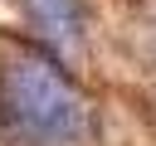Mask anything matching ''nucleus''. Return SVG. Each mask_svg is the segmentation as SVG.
Wrapping results in <instances>:
<instances>
[{"instance_id": "nucleus-1", "label": "nucleus", "mask_w": 156, "mask_h": 146, "mask_svg": "<svg viewBox=\"0 0 156 146\" xmlns=\"http://www.w3.org/2000/svg\"><path fill=\"white\" fill-rule=\"evenodd\" d=\"M0 122L20 146H78L93 127L88 97L44 44H0Z\"/></svg>"}, {"instance_id": "nucleus-2", "label": "nucleus", "mask_w": 156, "mask_h": 146, "mask_svg": "<svg viewBox=\"0 0 156 146\" xmlns=\"http://www.w3.org/2000/svg\"><path fill=\"white\" fill-rule=\"evenodd\" d=\"M24 15L34 24V34L49 49H78L83 39V0H24Z\"/></svg>"}]
</instances>
